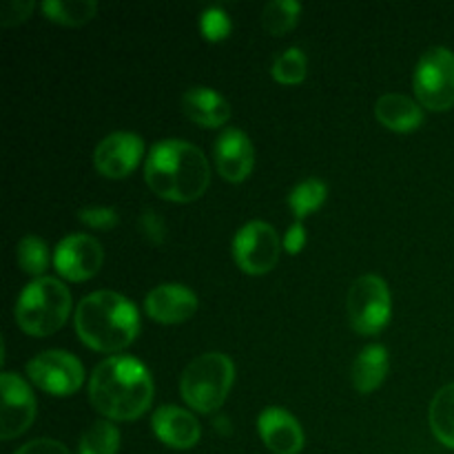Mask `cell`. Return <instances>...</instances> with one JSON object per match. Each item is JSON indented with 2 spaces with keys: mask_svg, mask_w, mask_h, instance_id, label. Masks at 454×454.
<instances>
[{
  "mask_svg": "<svg viewBox=\"0 0 454 454\" xmlns=\"http://www.w3.org/2000/svg\"><path fill=\"white\" fill-rule=\"evenodd\" d=\"M89 402L106 419L133 421L153 402V380L140 359L114 355L91 372Z\"/></svg>",
  "mask_w": 454,
  "mask_h": 454,
  "instance_id": "cell-1",
  "label": "cell"
},
{
  "mask_svg": "<svg viewBox=\"0 0 454 454\" xmlns=\"http://www.w3.org/2000/svg\"><path fill=\"white\" fill-rule=\"evenodd\" d=\"M146 184L168 202H193L211 182V164L202 149L186 140L167 137L151 146L145 162Z\"/></svg>",
  "mask_w": 454,
  "mask_h": 454,
  "instance_id": "cell-2",
  "label": "cell"
},
{
  "mask_svg": "<svg viewBox=\"0 0 454 454\" xmlns=\"http://www.w3.org/2000/svg\"><path fill=\"white\" fill-rule=\"evenodd\" d=\"M75 331L98 353H120L140 331V315L129 297L115 291L89 293L75 309Z\"/></svg>",
  "mask_w": 454,
  "mask_h": 454,
  "instance_id": "cell-3",
  "label": "cell"
},
{
  "mask_svg": "<svg viewBox=\"0 0 454 454\" xmlns=\"http://www.w3.org/2000/svg\"><path fill=\"white\" fill-rule=\"evenodd\" d=\"M71 313V291L56 278H35L16 301V322L27 335L47 337L65 326Z\"/></svg>",
  "mask_w": 454,
  "mask_h": 454,
  "instance_id": "cell-4",
  "label": "cell"
},
{
  "mask_svg": "<svg viewBox=\"0 0 454 454\" xmlns=\"http://www.w3.org/2000/svg\"><path fill=\"white\" fill-rule=\"evenodd\" d=\"M235 380V366L224 353H204L180 377L182 399L198 412H213L226 402Z\"/></svg>",
  "mask_w": 454,
  "mask_h": 454,
  "instance_id": "cell-5",
  "label": "cell"
},
{
  "mask_svg": "<svg viewBox=\"0 0 454 454\" xmlns=\"http://www.w3.org/2000/svg\"><path fill=\"white\" fill-rule=\"evenodd\" d=\"M417 100L430 111H448L454 106V51L433 47L419 58L412 78Z\"/></svg>",
  "mask_w": 454,
  "mask_h": 454,
  "instance_id": "cell-6",
  "label": "cell"
},
{
  "mask_svg": "<svg viewBox=\"0 0 454 454\" xmlns=\"http://www.w3.org/2000/svg\"><path fill=\"white\" fill-rule=\"evenodd\" d=\"M350 326L362 335H377L390 319V291L380 275H362L348 291Z\"/></svg>",
  "mask_w": 454,
  "mask_h": 454,
  "instance_id": "cell-7",
  "label": "cell"
},
{
  "mask_svg": "<svg viewBox=\"0 0 454 454\" xmlns=\"http://www.w3.org/2000/svg\"><path fill=\"white\" fill-rule=\"evenodd\" d=\"M279 253H282V239L269 222H248L233 238L235 262L248 275L269 273L278 264Z\"/></svg>",
  "mask_w": 454,
  "mask_h": 454,
  "instance_id": "cell-8",
  "label": "cell"
},
{
  "mask_svg": "<svg viewBox=\"0 0 454 454\" xmlns=\"http://www.w3.org/2000/svg\"><path fill=\"white\" fill-rule=\"evenodd\" d=\"M27 377L44 393L67 397L84 384V368L67 350H44L27 362Z\"/></svg>",
  "mask_w": 454,
  "mask_h": 454,
  "instance_id": "cell-9",
  "label": "cell"
},
{
  "mask_svg": "<svg viewBox=\"0 0 454 454\" xmlns=\"http://www.w3.org/2000/svg\"><path fill=\"white\" fill-rule=\"evenodd\" d=\"M0 437L4 442L27 433L31 421L35 419V397L29 384L16 372H3L0 377Z\"/></svg>",
  "mask_w": 454,
  "mask_h": 454,
  "instance_id": "cell-10",
  "label": "cell"
},
{
  "mask_svg": "<svg viewBox=\"0 0 454 454\" xmlns=\"http://www.w3.org/2000/svg\"><path fill=\"white\" fill-rule=\"evenodd\" d=\"M105 251L96 238L87 233L67 235L53 251V266L62 278L71 282H84L100 270Z\"/></svg>",
  "mask_w": 454,
  "mask_h": 454,
  "instance_id": "cell-11",
  "label": "cell"
},
{
  "mask_svg": "<svg viewBox=\"0 0 454 454\" xmlns=\"http://www.w3.org/2000/svg\"><path fill=\"white\" fill-rule=\"evenodd\" d=\"M142 151H145V142L140 136L131 131H115L98 142L93 162L102 176L120 180L140 164Z\"/></svg>",
  "mask_w": 454,
  "mask_h": 454,
  "instance_id": "cell-12",
  "label": "cell"
},
{
  "mask_svg": "<svg viewBox=\"0 0 454 454\" xmlns=\"http://www.w3.org/2000/svg\"><path fill=\"white\" fill-rule=\"evenodd\" d=\"M217 173L226 182H244L253 171L255 164V149L251 137L239 129H224L213 146Z\"/></svg>",
  "mask_w": 454,
  "mask_h": 454,
  "instance_id": "cell-13",
  "label": "cell"
},
{
  "mask_svg": "<svg viewBox=\"0 0 454 454\" xmlns=\"http://www.w3.org/2000/svg\"><path fill=\"white\" fill-rule=\"evenodd\" d=\"M145 310L160 324H182L198 310V295L184 284H160L146 295Z\"/></svg>",
  "mask_w": 454,
  "mask_h": 454,
  "instance_id": "cell-14",
  "label": "cell"
},
{
  "mask_svg": "<svg viewBox=\"0 0 454 454\" xmlns=\"http://www.w3.org/2000/svg\"><path fill=\"white\" fill-rule=\"evenodd\" d=\"M257 430L264 446L275 454H297L304 448V430L288 411L270 406L262 411Z\"/></svg>",
  "mask_w": 454,
  "mask_h": 454,
  "instance_id": "cell-15",
  "label": "cell"
},
{
  "mask_svg": "<svg viewBox=\"0 0 454 454\" xmlns=\"http://www.w3.org/2000/svg\"><path fill=\"white\" fill-rule=\"evenodd\" d=\"M151 426H153V433L160 442L167 443L168 448H177V450L193 448L200 442V434H202V428H200L193 412L171 406V403L160 406L153 412Z\"/></svg>",
  "mask_w": 454,
  "mask_h": 454,
  "instance_id": "cell-16",
  "label": "cell"
},
{
  "mask_svg": "<svg viewBox=\"0 0 454 454\" xmlns=\"http://www.w3.org/2000/svg\"><path fill=\"white\" fill-rule=\"evenodd\" d=\"M182 109L195 124L207 129L222 127L231 118V105L226 98L202 84L186 89L182 96Z\"/></svg>",
  "mask_w": 454,
  "mask_h": 454,
  "instance_id": "cell-17",
  "label": "cell"
},
{
  "mask_svg": "<svg viewBox=\"0 0 454 454\" xmlns=\"http://www.w3.org/2000/svg\"><path fill=\"white\" fill-rule=\"evenodd\" d=\"M375 115L386 129L397 133H411L419 129L424 111L412 98L403 93H384L375 105Z\"/></svg>",
  "mask_w": 454,
  "mask_h": 454,
  "instance_id": "cell-18",
  "label": "cell"
},
{
  "mask_svg": "<svg viewBox=\"0 0 454 454\" xmlns=\"http://www.w3.org/2000/svg\"><path fill=\"white\" fill-rule=\"evenodd\" d=\"M388 375V353L381 344H371L355 357L353 362V386L362 395L375 393Z\"/></svg>",
  "mask_w": 454,
  "mask_h": 454,
  "instance_id": "cell-19",
  "label": "cell"
},
{
  "mask_svg": "<svg viewBox=\"0 0 454 454\" xmlns=\"http://www.w3.org/2000/svg\"><path fill=\"white\" fill-rule=\"evenodd\" d=\"M428 419L434 437L454 450V381L437 390L430 403Z\"/></svg>",
  "mask_w": 454,
  "mask_h": 454,
  "instance_id": "cell-20",
  "label": "cell"
},
{
  "mask_svg": "<svg viewBox=\"0 0 454 454\" xmlns=\"http://www.w3.org/2000/svg\"><path fill=\"white\" fill-rule=\"evenodd\" d=\"M43 12L49 20L65 27H80L98 12L96 0H44Z\"/></svg>",
  "mask_w": 454,
  "mask_h": 454,
  "instance_id": "cell-21",
  "label": "cell"
},
{
  "mask_svg": "<svg viewBox=\"0 0 454 454\" xmlns=\"http://www.w3.org/2000/svg\"><path fill=\"white\" fill-rule=\"evenodd\" d=\"M301 4L297 0H273L262 12V25L270 35H284L297 25Z\"/></svg>",
  "mask_w": 454,
  "mask_h": 454,
  "instance_id": "cell-22",
  "label": "cell"
},
{
  "mask_svg": "<svg viewBox=\"0 0 454 454\" xmlns=\"http://www.w3.org/2000/svg\"><path fill=\"white\" fill-rule=\"evenodd\" d=\"M328 189L319 177H309V180L300 182L295 189L288 195V204H291L293 213H295L300 220H304L306 215H310L313 211H317L319 207L326 200Z\"/></svg>",
  "mask_w": 454,
  "mask_h": 454,
  "instance_id": "cell-23",
  "label": "cell"
},
{
  "mask_svg": "<svg viewBox=\"0 0 454 454\" xmlns=\"http://www.w3.org/2000/svg\"><path fill=\"white\" fill-rule=\"evenodd\" d=\"M120 430L111 421H96L80 439V454H118Z\"/></svg>",
  "mask_w": 454,
  "mask_h": 454,
  "instance_id": "cell-24",
  "label": "cell"
},
{
  "mask_svg": "<svg viewBox=\"0 0 454 454\" xmlns=\"http://www.w3.org/2000/svg\"><path fill=\"white\" fill-rule=\"evenodd\" d=\"M16 257L20 269L25 273L34 275V278H44L43 273L49 269V262H51L49 247L44 244V239L35 238V235H27L18 242Z\"/></svg>",
  "mask_w": 454,
  "mask_h": 454,
  "instance_id": "cell-25",
  "label": "cell"
},
{
  "mask_svg": "<svg viewBox=\"0 0 454 454\" xmlns=\"http://www.w3.org/2000/svg\"><path fill=\"white\" fill-rule=\"evenodd\" d=\"M270 74L282 84H300L306 78V53L297 47L286 49L273 60Z\"/></svg>",
  "mask_w": 454,
  "mask_h": 454,
  "instance_id": "cell-26",
  "label": "cell"
},
{
  "mask_svg": "<svg viewBox=\"0 0 454 454\" xmlns=\"http://www.w3.org/2000/svg\"><path fill=\"white\" fill-rule=\"evenodd\" d=\"M200 27H202V34L207 35V40L217 43V40H224L229 35L231 18L222 7H208L200 18Z\"/></svg>",
  "mask_w": 454,
  "mask_h": 454,
  "instance_id": "cell-27",
  "label": "cell"
},
{
  "mask_svg": "<svg viewBox=\"0 0 454 454\" xmlns=\"http://www.w3.org/2000/svg\"><path fill=\"white\" fill-rule=\"evenodd\" d=\"M78 220L82 224L91 226V229H114L118 224V213L115 208L111 207H89V208H80L78 211Z\"/></svg>",
  "mask_w": 454,
  "mask_h": 454,
  "instance_id": "cell-28",
  "label": "cell"
},
{
  "mask_svg": "<svg viewBox=\"0 0 454 454\" xmlns=\"http://www.w3.org/2000/svg\"><path fill=\"white\" fill-rule=\"evenodd\" d=\"M31 9H34V3H29V0H9L0 9V25L13 27L18 22H25L29 18Z\"/></svg>",
  "mask_w": 454,
  "mask_h": 454,
  "instance_id": "cell-29",
  "label": "cell"
},
{
  "mask_svg": "<svg viewBox=\"0 0 454 454\" xmlns=\"http://www.w3.org/2000/svg\"><path fill=\"white\" fill-rule=\"evenodd\" d=\"M13 454H71V452L65 443L56 442V439H34V442L18 448Z\"/></svg>",
  "mask_w": 454,
  "mask_h": 454,
  "instance_id": "cell-30",
  "label": "cell"
},
{
  "mask_svg": "<svg viewBox=\"0 0 454 454\" xmlns=\"http://www.w3.org/2000/svg\"><path fill=\"white\" fill-rule=\"evenodd\" d=\"M140 226L151 242H162L164 239V222L162 217L155 215L153 211H146L145 215L140 217Z\"/></svg>",
  "mask_w": 454,
  "mask_h": 454,
  "instance_id": "cell-31",
  "label": "cell"
},
{
  "mask_svg": "<svg viewBox=\"0 0 454 454\" xmlns=\"http://www.w3.org/2000/svg\"><path fill=\"white\" fill-rule=\"evenodd\" d=\"M304 242H306L304 226H301L300 222H295V224L288 229V233L284 235V248H286L291 255H295V253H300L301 248H304Z\"/></svg>",
  "mask_w": 454,
  "mask_h": 454,
  "instance_id": "cell-32",
  "label": "cell"
}]
</instances>
